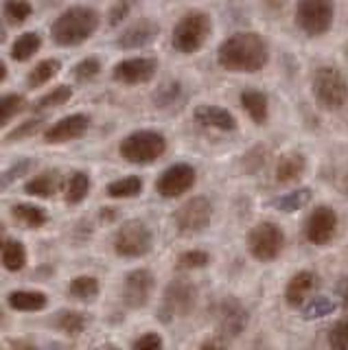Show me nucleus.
<instances>
[{
    "label": "nucleus",
    "mask_w": 348,
    "mask_h": 350,
    "mask_svg": "<svg viewBox=\"0 0 348 350\" xmlns=\"http://www.w3.org/2000/svg\"><path fill=\"white\" fill-rule=\"evenodd\" d=\"M329 346L331 350H348V317H342L329 328Z\"/></svg>",
    "instance_id": "nucleus-35"
},
{
    "label": "nucleus",
    "mask_w": 348,
    "mask_h": 350,
    "mask_svg": "<svg viewBox=\"0 0 348 350\" xmlns=\"http://www.w3.org/2000/svg\"><path fill=\"white\" fill-rule=\"evenodd\" d=\"M5 77H7V66H5L3 62H0V81H3Z\"/></svg>",
    "instance_id": "nucleus-48"
},
{
    "label": "nucleus",
    "mask_w": 348,
    "mask_h": 350,
    "mask_svg": "<svg viewBox=\"0 0 348 350\" xmlns=\"http://www.w3.org/2000/svg\"><path fill=\"white\" fill-rule=\"evenodd\" d=\"M337 232V215L331 206H318L313 208L311 215L304 221V237L313 245H326L331 243Z\"/></svg>",
    "instance_id": "nucleus-11"
},
{
    "label": "nucleus",
    "mask_w": 348,
    "mask_h": 350,
    "mask_svg": "<svg viewBox=\"0 0 348 350\" xmlns=\"http://www.w3.org/2000/svg\"><path fill=\"white\" fill-rule=\"evenodd\" d=\"M195 302H198V289H195V284L187 278H176L167 284L158 317L162 322H171L176 317H187L193 311Z\"/></svg>",
    "instance_id": "nucleus-6"
},
{
    "label": "nucleus",
    "mask_w": 348,
    "mask_h": 350,
    "mask_svg": "<svg viewBox=\"0 0 348 350\" xmlns=\"http://www.w3.org/2000/svg\"><path fill=\"white\" fill-rule=\"evenodd\" d=\"M193 118L198 120L200 125L211 127V129H219V131H235L237 129L235 116L228 112V109L219 107V105H200V107H195Z\"/></svg>",
    "instance_id": "nucleus-19"
},
{
    "label": "nucleus",
    "mask_w": 348,
    "mask_h": 350,
    "mask_svg": "<svg viewBox=\"0 0 348 350\" xmlns=\"http://www.w3.org/2000/svg\"><path fill=\"white\" fill-rule=\"evenodd\" d=\"M241 107L247 112V116L254 120L256 125H265L267 123V116H269V103H267V96L254 90V88H247V90L241 92Z\"/></svg>",
    "instance_id": "nucleus-21"
},
{
    "label": "nucleus",
    "mask_w": 348,
    "mask_h": 350,
    "mask_svg": "<svg viewBox=\"0 0 348 350\" xmlns=\"http://www.w3.org/2000/svg\"><path fill=\"white\" fill-rule=\"evenodd\" d=\"M0 322H3V315H0Z\"/></svg>",
    "instance_id": "nucleus-52"
},
{
    "label": "nucleus",
    "mask_w": 348,
    "mask_h": 350,
    "mask_svg": "<svg viewBox=\"0 0 348 350\" xmlns=\"http://www.w3.org/2000/svg\"><path fill=\"white\" fill-rule=\"evenodd\" d=\"M307 171V158L298 151H289L280 156L276 162V182L278 184H291L300 180Z\"/></svg>",
    "instance_id": "nucleus-20"
},
{
    "label": "nucleus",
    "mask_w": 348,
    "mask_h": 350,
    "mask_svg": "<svg viewBox=\"0 0 348 350\" xmlns=\"http://www.w3.org/2000/svg\"><path fill=\"white\" fill-rule=\"evenodd\" d=\"M151 245H154V234H151V230L143 221H138V219L125 221L114 234V252L123 258L145 256L149 254Z\"/></svg>",
    "instance_id": "nucleus-7"
},
{
    "label": "nucleus",
    "mask_w": 348,
    "mask_h": 350,
    "mask_svg": "<svg viewBox=\"0 0 348 350\" xmlns=\"http://www.w3.org/2000/svg\"><path fill=\"white\" fill-rule=\"evenodd\" d=\"M143 191V180L138 175H127L112 184H107V195L114 200H127V197H138Z\"/></svg>",
    "instance_id": "nucleus-24"
},
{
    "label": "nucleus",
    "mask_w": 348,
    "mask_h": 350,
    "mask_svg": "<svg viewBox=\"0 0 348 350\" xmlns=\"http://www.w3.org/2000/svg\"><path fill=\"white\" fill-rule=\"evenodd\" d=\"M250 324V313L245 306L237 298L222 300L219 309H217V326H219L222 337H239Z\"/></svg>",
    "instance_id": "nucleus-13"
},
{
    "label": "nucleus",
    "mask_w": 348,
    "mask_h": 350,
    "mask_svg": "<svg viewBox=\"0 0 348 350\" xmlns=\"http://www.w3.org/2000/svg\"><path fill=\"white\" fill-rule=\"evenodd\" d=\"M160 33V27L156 25L154 20L149 18H143L134 22L132 27H127L121 38H118V46L121 49H140V46H147V44H151Z\"/></svg>",
    "instance_id": "nucleus-17"
},
{
    "label": "nucleus",
    "mask_w": 348,
    "mask_h": 350,
    "mask_svg": "<svg viewBox=\"0 0 348 350\" xmlns=\"http://www.w3.org/2000/svg\"><path fill=\"white\" fill-rule=\"evenodd\" d=\"M158 70V62L151 57H132V59H123L114 66L112 77L116 81L127 83V85H138V83H147L154 79V75Z\"/></svg>",
    "instance_id": "nucleus-15"
},
{
    "label": "nucleus",
    "mask_w": 348,
    "mask_h": 350,
    "mask_svg": "<svg viewBox=\"0 0 348 350\" xmlns=\"http://www.w3.org/2000/svg\"><path fill=\"white\" fill-rule=\"evenodd\" d=\"M90 127V118L85 114H70L66 118L57 120L55 125L46 129L44 140L49 145H57V142H68L81 138Z\"/></svg>",
    "instance_id": "nucleus-16"
},
{
    "label": "nucleus",
    "mask_w": 348,
    "mask_h": 350,
    "mask_svg": "<svg viewBox=\"0 0 348 350\" xmlns=\"http://www.w3.org/2000/svg\"><path fill=\"white\" fill-rule=\"evenodd\" d=\"M99 11L92 7H72L53 22L51 38L59 46H77L99 29Z\"/></svg>",
    "instance_id": "nucleus-2"
},
{
    "label": "nucleus",
    "mask_w": 348,
    "mask_h": 350,
    "mask_svg": "<svg viewBox=\"0 0 348 350\" xmlns=\"http://www.w3.org/2000/svg\"><path fill=\"white\" fill-rule=\"evenodd\" d=\"M337 309V302L329 295H315V298L304 304L302 309V317L304 320H318V317H326L329 313H333Z\"/></svg>",
    "instance_id": "nucleus-31"
},
{
    "label": "nucleus",
    "mask_w": 348,
    "mask_h": 350,
    "mask_svg": "<svg viewBox=\"0 0 348 350\" xmlns=\"http://www.w3.org/2000/svg\"><path fill=\"white\" fill-rule=\"evenodd\" d=\"M247 250L256 260L269 262L285 247V234L274 221H260L247 232Z\"/></svg>",
    "instance_id": "nucleus-8"
},
{
    "label": "nucleus",
    "mask_w": 348,
    "mask_h": 350,
    "mask_svg": "<svg viewBox=\"0 0 348 350\" xmlns=\"http://www.w3.org/2000/svg\"><path fill=\"white\" fill-rule=\"evenodd\" d=\"M31 167H34V162H31V160H20L18 164H14V167H9L5 173H0V191L7 189V186L12 184L14 180L23 178V175H25Z\"/></svg>",
    "instance_id": "nucleus-41"
},
{
    "label": "nucleus",
    "mask_w": 348,
    "mask_h": 350,
    "mask_svg": "<svg viewBox=\"0 0 348 350\" xmlns=\"http://www.w3.org/2000/svg\"><path fill=\"white\" fill-rule=\"evenodd\" d=\"M59 186H62V178H59V173L55 171H46V173H40L36 175L34 180H29L27 186H25V191L29 195H36V197H53L57 191H59Z\"/></svg>",
    "instance_id": "nucleus-22"
},
{
    "label": "nucleus",
    "mask_w": 348,
    "mask_h": 350,
    "mask_svg": "<svg viewBox=\"0 0 348 350\" xmlns=\"http://www.w3.org/2000/svg\"><path fill=\"white\" fill-rule=\"evenodd\" d=\"M132 350H162V337L158 333H145L132 344Z\"/></svg>",
    "instance_id": "nucleus-42"
},
{
    "label": "nucleus",
    "mask_w": 348,
    "mask_h": 350,
    "mask_svg": "<svg viewBox=\"0 0 348 350\" xmlns=\"http://www.w3.org/2000/svg\"><path fill=\"white\" fill-rule=\"evenodd\" d=\"M311 90L324 109H342L348 103V81L333 66H322L313 72Z\"/></svg>",
    "instance_id": "nucleus-5"
},
{
    "label": "nucleus",
    "mask_w": 348,
    "mask_h": 350,
    "mask_svg": "<svg viewBox=\"0 0 348 350\" xmlns=\"http://www.w3.org/2000/svg\"><path fill=\"white\" fill-rule=\"evenodd\" d=\"M213 219V204L206 197H191L184 202L176 213H173V224H176L180 234H198L209 228Z\"/></svg>",
    "instance_id": "nucleus-10"
},
{
    "label": "nucleus",
    "mask_w": 348,
    "mask_h": 350,
    "mask_svg": "<svg viewBox=\"0 0 348 350\" xmlns=\"http://www.w3.org/2000/svg\"><path fill=\"white\" fill-rule=\"evenodd\" d=\"M90 191V178L83 171L72 173V178L68 180V189H66V202L68 204H79L85 200V195Z\"/></svg>",
    "instance_id": "nucleus-32"
},
{
    "label": "nucleus",
    "mask_w": 348,
    "mask_h": 350,
    "mask_svg": "<svg viewBox=\"0 0 348 350\" xmlns=\"http://www.w3.org/2000/svg\"><path fill=\"white\" fill-rule=\"evenodd\" d=\"M344 191H346V195H348V175H346V180H344Z\"/></svg>",
    "instance_id": "nucleus-50"
},
{
    "label": "nucleus",
    "mask_w": 348,
    "mask_h": 350,
    "mask_svg": "<svg viewBox=\"0 0 348 350\" xmlns=\"http://www.w3.org/2000/svg\"><path fill=\"white\" fill-rule=\"evenodd\" d=\"M129 7H132L129 3H116V5H112V9H110V25H112V27H116L118 22L125 20Z\"/></svg>",
    "instance_id": "nucleus-43"
},
{
    "label": "nucleus",
    "mask_w": 348,
    "mask_h": 350,
    "mask_svg": "<svg viewBox=\"0 0 348 350\" xmlns=\"http://www.w3.org/2000/svg\"><path fill=\"white\" fill-rule=\"evenodd\" d=\"M14 350H36L31 344H18V346H14Z\"/></svg>",
    "instance_id": "nucleus-47"
},
{
    "label": "nucleus",
    "mask_w": 348,
    "mask_h": 350,
    "mask_svg": "<svg viewBox=\"0 0 348 350\" xmlns=\"http://www.w3.org/2000/svg\"><path fill=\"white\" fill-rule=\"evenodd\" d=\"M154 273L149 269H134L125 276L123 282V302L129 309H143L154 291Z\"/></svg>",
    "instance_id": "nucleus-14"
},
{
    "label": "nucleus",
    "mask_w": 348,
    "mask_h": 350,
    "mask_svg": "<svg viewBox=\"0 0 348 350\" xmlns=\"http://www.w3.org/2000/svg\"><path fill=\"white\" fill-rule=\"evenodd\" d=\"M318 284V276L309 269H302L298 273H293L289 278L287 287H285V300L291 309H300V306L307 302V298L311 295V291Z\"/></svg>",
    "instance_id": "nucleus-18"
},
{
    "label": "nucleus",
    "mask_w": 348,
    "mask_h": 350,
    "mask_svg": "<svg viewBox=\"0 0 348 350\" xmlns=\"http://www.w3.org/2000/svg\"><path fill=\"white\" fill-rule=\"evenodd\" d=\"M0 232H3V224H0Z\"/></svg>",
    "instance_id": "nucleus-51"
},
{
    "label": "nucleus",
    "mask_w": 348,
    "mask_h": 350,
    "mask_svg": "<svg viewBox=\"0 0 348 350\" xmlns=\"http://www.w3.org/2000/svg\"><path fill=\"white\" fill-rule=\"evenodd\" d=\"M9 306L16 311H42L46 306V295L42 291H14L9 295Z\"/></svg>",
    "instance_id": "nucleus-23"
},
{
    "label": "nucleus",
    "mask_w": 348,
    "mask_h": 350,
    "mask_svg": "<svg viewBox=\"0 0 348 350\" xmlns=\"http://www.w3.org/2000/svg\"><path fill=\"white\" fill-rule=\"evenodd\" d=\"M59 68H62V64L57 59H44V62H40L36 68L29 72V77H27L29 88H38V85L49 83L53 77L59 72Z\"/></svg>",
    "instance_id": "nucleus-28"
},
{
    "label": "nucleus",
    "mask_w": 348,
    "mask_h": 350,
    "mask_svg": "<svg viewBox=\"0 0 348 350\" xmlns=\"http://www.w3.org/2000/svg\"><path fill=\"white\" fill-rule=\"evenodd\" d=\"M70 96H72V90L68 85H57V88H53L49 94H44L40 98L38 107H57V105L68 103Z\"/></svg>",
    "instance_id": "nucleus-38"
},
{
    "label": "nucleus",
    "mask_w": 348,
    "mask_h": 350,
    "mask_svg": "<svg viewBox=\"0 0 348 350\" xmlns=\"http://www.w3.org/2000/svg\"><path fill=\"white\" fill-rule=\"evenodd\" d=\"M193 184H195V169L187 162H178L160 175L156 182V191L162 197H167V200H173V197H180L187 191H191Z\"/></svg>",
    "instance_id": "nucleus-12"
},
{
    "label": "nucleus",
    "mask_w": 348,
    "mask_h": 350,
    "mask_svg": "<svg viewBox=\"0 0 348 350\" xmlns=\"http://www.w3.org/2000/svg\"><path fill=\"white\" fill-rule=\"evenodd\" d=\"M25 109V98L20 94H5L0 96V127H5L16 114Z\"/></svg>",
    "instance_id": "nucleus-33"
},
{
    "label": "nucleus",
    "mask_w": 348,
    "mask_h": 350,
    "mask_svg": "<svg viewBox=\"0 0 348 350\" xmlns=\"http://www.w3.org/2000/svg\"><path fill=\"white\" fill-rule=\"evenodd\" d=\"M14 217L20 224H25L29 228H40L46 224V213L40 206L34 204H18L14 206Z\"/></svg>",
    "instance_id": "nucleus-30"
},
{
    "label": "nucleus",
    "mask_w": 348,
    "mask_h": 350,
    "mask_svg": "<svg viewBox=\"0 0 348 350\" xmlns=\"http://www.w3.org/2000/svg\"><path fill=\"white\" fill-rule=\"evenodd\" d=\"M200 350H228V348H226L224 337H209L202 342Z\"/></svg>",
    "instance_id": "nucleus-46"
},
{
    "label": "nucleus",
    "mask_w": 348,
    "mask_h": 350,
    "mask_svg": "<svg viewBox=\"0 0 348 350\" xmlns=\"http://www.w3.org/2000/svg\"><path fill=\"white\" fill-rule=\"evenodd\" d=\"M40 46H42V40H40L38 33H23V36L14 42L12 57L16 62H27L40 51Z\"/></svg>",
    "instance_id": "nucleus-26"
},
{
    "label": "nucleus",
    "mask_w": 348,
    "mask_h": 350,
    "mask_svg": "<svg viewBox=\"0 0 348 350\" xmlns=\"http://www.w3.org/2000/svg\"><path fill=\"white\" fill-rule=\"evenodd\" d=\"M3 265L9 271H20L27 265V250L20 241H7V243H3Z\"/></svg>",
    "instance_id": "nucleus-27"
},
{
    "label": "nucleus",
    "mask_w": 348,
    "mask_h": 350,
    "mask_svg": "<svg viewBox=\"0 0 348 350\" xmlns=\"http://www.w3.org/2000/svg\"><path fill=\"white\" fill-rule=\"evenodd\" d=\"M311 202V189H307V186H302V189H296L291 193H285L274 200V206L278 208V211L282 213H296L300 211V208H304Z\"/></svg>",
    "instance_id": "nucleus-25"
},
{
    "label": "nucleus",
    "mask_w": 348,
    "mask_h": 350,
    "mask_svg": "<svg viewBox=\"0 0 348 350\" xmlns=\"http://www.w3.org/2000/svg\"><path fill=\"white\" fill-rule=\"evenodd\" d=\"M180 92H182V88L178 81H167L165 85H160L156 94H154V101L158 107H167L171 103H176L178 98H180Z\"/></svg>",
    "instance_id": "nucleus-37"
},
{
    "label": "nucleus",
    "mask_w": 348,
    "mask_h": 350,
    "mask_svg": "<svg viewBox=\"0 0 348 350\" xmlns=\"http://www.w3.org/2000/svg\"><path fill=\"white\" fill-rule=\"evenodd\" d=\"M335 7L329 0H304L296 7V27L309 38H320L333 27Z\"/></svg>",
    "instance_id": "nucleus-9"
},
{
    "label": "nucleus",
    "mask_w": 348,
    "mask_h": 350,
    "mask_svg": "<svg viewBox=\"0 0 348 350\" xmlns=\"http://www.w3.org/2000/svg\"><path fill=\"white\" fill-rule=\"evenodd\" d=\"M68 291L77 300H94L99 295V280L94 276H77L68 284Z\"/></svg>",
    "instance_id": "nucleus-29"
},
{
    "label": "nucleus",
    "mask_w": 348,
    "mask_h": 350,
    "mask_svg": "<svg viewBox=\"0 0 348 350\" xmlns=\"http://www.w3.org/2000/svg\"><path fill=\"white\" fill-rule=\"evenodd\" d=\"M7 38V31H5V27H3V22H0V42H3Z\"/></svg>",
    "instance_id": "nucleus-49"
},
{
    "label": "nucleus",
    "mask_w": 348,
    "mask_h": 350,
    "mask_svg": "<svg viewBox=\"0 0 348 350\" xmlns=\"http://www.w3.org/2000/svg\"><path fill=\"white\" fill-rule=\"evenodd\" d=\"M31 5L29 3H25V0H16V3H7L5 5V16H7V20L12 22V25H23V22H27L29 20V16H31Z\"/></svg>",
    "instance_id": "nucleus-39"
},
{
    "label": "nucleus",
    "mask_w": 348,
    "mask_h": 350,
    "mask_svg": "<svg viewBox=\"0 0 348 350\" xmlns=\"http://www.w3.org/2000/svg\"><path fill=\"white\" fill-rule=\"evenodd\" d=\"M217 59L230 72H258L260 68H265L269 51L258 33L239 31L222 42Z\"/></svg>",
    "instance_id": "nucleus-1"
},
{
    "label": "nucleus",
    "mask_w": 348,
    "mask_h": 350,
    "mask_svg": "<svg viewBox=\"0 0 348 350\" xmlns=\"http://www.w3.org/2000/svg\"><path fill=\"white\" fill-rule=\"evenodd\" d=\"M40 125H42L40 120H29V123H25L23 127H18L16 131H12V134H9V140H20L27 134H36Z\"/></svg>",
    "instance_id": "nucleus-44"
},
{
    "label": "nucleus",
    "mask_w": 348,
    "mask_h": 350,
    "mask_svg": "<svg viewBox=\"0 0 348 350\" xmlns=\"http://www.w3.org/2000/svg\"><path fill=\"white\" fill-rule=\"evenodd\" d=\"M101 72V62L96 57H85L75 66V79L77 81H90Z\"/></svg>",
    "instance_id": "nucleus-40"
},
{
    "label": "nucleus",
    "mask_w": 348,
    "mask_h": 350,
    "mask_svg": "<svg viewBox=\"0 0 348 350\" xmlns=\"http://www.w3.org/2000/svg\"><path fill=\"white\" fill-rule=\"evenodd\" d=\"M335 293H337V298L342 300V306L348 311V273H346V276H342L340 280H337V284H335Z\"/></svg>",
    "instance_id": "nucleus-45"
},
{
    "label": "nucleus",
    "mask_w": 348,
    "mask_h": 350,
    "mask_svg": "<svg viewBox=\"0 0 348 350\" xmlns=\"http://www.w3.org/2000/svg\"><path fill=\"white\" fill-rule=\"evenodd\" d=\"M213 31V20L206 11H191V14L182 16L178 25L173 27L171 33V44L173 49L182 55H193L198 53L206 40H209Z\"/></svg>",
    "instance_id": "nucleus-3"
},
{
    "label": "nucleus",
    "mask_w": 348,
    "mask_h": 350,
    "mask_svg": "<svg viewBox=\"0 0 348 350\" xmlns=\"http://www.w3.org/2000/svg\"><path fill=\"white\" fill-rule=\"evenodd\" d=\"M57 326H59V331L68 333V335H79L85 326V320L77 311H62L57 317Z\"/></svg>",
    "instance_id": "nucleus-34"
},
{
    "label": "nucleus",
    "mask_w": 348,
    "mask_h": 350,
    "mask_svg": "<svg viewBox=\"0 0 348 350\" xmlns=\"http://www.w3.org/2000/svg\"><path fill=\"white\" fill-rule=\"evenodd\" d=\"M211 262V254L209 252H202V250H189L180 254L178 258V267L180 269H202Z\"/></svg>",
    "instance_id": "nucleus-36"
},
{
    "label": "nucleus",
    "mask_w": 348,
    "mask_h": 350,
    "mask_svg": "<svg viewBox=\"0 0 348 350\" xmlns=\"http://www.w3.org/2000/svg\"><path fill=\"white\" fill-rule=\"evenodd\" d=\"M167 151V138L154 129H138L125 136L118 153L132 164H151Z\"/></svg>",
    "instance_id": "nucleus-4"
}]
</instances>
